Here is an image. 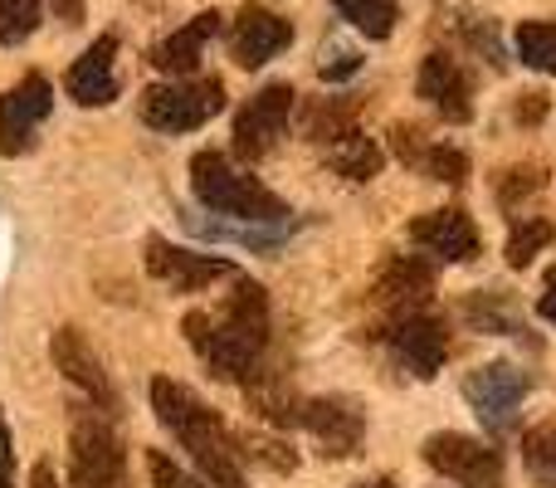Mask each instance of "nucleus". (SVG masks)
Returning <instances> with one entry per match:
<instances>
[{
  "instance_id": "nucleus-36",
  "label": "nucleus",
  "mask_w": 556,
  "mask_h": 488,
  "mask_svg": "<svg viewBox=\"0 0 556 488\" xmlns=\"http://www.w3.org/2000/svg\"><path fill=\"white\" fill-rule=\"evenodd\" d=\"M542 113H547V98H542V93H528V103L518 108V117H522V123H538Z\"/></svg>"
},
{
  "instance_id": "nucleus-7",
  "label": "nucleus",
  "mask_w": 556,
  "mask_h": 488,
  "mask_svg": "<svg viewBox=\"0 0 556 488\" xmlns=\"http://www.w3.org/2000/svg\"><path fill=\"white\" fill-rule=\"evenodd\" d=\"M293 103L298 98H293V88L288 84L260 88V93L240 108V117H235V152H240L244 162L269 157L278 147V137L288 133V123H293Z\"/></svg>"
},
{
  "instance_id": "nucleus-24",
  "label": "nucleus",
  "mask_w": 556,
  "mask_h": 488,
  "mask_svg": "<svg viewBox=\"0 0 556 488\" xmlns=\"http://www.w3.org/2000/svg\"><path fill=\"white\" fill-rule=\"evenodd\" d=\"M522 464H528L538 488H556V425L528 430V440H522Z\"/></svg>"
},
{
  "instance_id": "nucleus-1",
  "label": "nucleus",
  "mask_w": 556,
  "mask_h": 488,
  "mask_svg": "<svg viewBox=\"0 0 556 488\" xmlns=\"http://www.w3.org/2000/svg\"><path fill=\"white\" fill-rule=\"evenodd\" d=\"M181 333L215 381L240 386L260 372L264 342H269V293L250 278H235V293L225 298L220 313L195 308L181 317Z\"/></svg>"
},
{
  "instance_id": "nucleus-5",
  "label": "nucleus",
  "mask_w": 556,
  "mask_h": 488,
  "mask_svg": "<svg viewBox=\"0 0 556 488\" xmlns=\"http://www.w3.org/2000/svg\"><path fill=\"white\" fill-rule=\"evenodd\" d=\"M68 479L74 488H127V454L103 415H78L68 435Z\"/></svg>"
},
{
  "instance_id": "nucleus-9",
  "label": "nucleus",
  "mask_w": 556,
  "mask_h": 488,
  "mask_svg": "<svg viewBox=\"0 0 556 488\" xmlns=\"http://www.w3.org/2000/svg\"><path fill=\"white\" fill-rule=\"evenodd\" d=\"M386 347H391L395 362H401L410 376H420V381H434V376L444 372V362H450V333H444V323L430 313L391 317Z\"/></svg>"
},
{
  "instance_id": "nucleus-28",
  "label": "nucleus",
  "mask_w": 556,
  "mask_h": 488,
  "mask_svg": "<svg viewBox=\"0 0 556 488\" xmlns=\"http://www.w3.org/2000/svg\"><path fill=\"white\" fill-rule=\"evenodd\" d=\"M147 470H152V488H211V484H201V479H191V474L181 470V464H172L162 450H152L147 454Z\"/></svg>"
},
{
  "instance_id": "nucleus-22",
  "label": "nucleus",
  "mask_w": 556,
  "mask_h": 488,
  "mask_svg": "<svg viewBox=\"0 0 556 488\" xmlns=\"http://www.w3.org/2000/svg\"><path fill=\"white\" fill-rule=\"evenodd\" d=\"M332 5L342 10L346 25H356L366 39H386L395 29V15H401L395 0H332Z\"/></svg>"
},
{
  "instance_id": "nucleus-20",
  "label": "nucleus",
  "mask_w": 556,
  "mask_h": 488,
  "mask_svg": "<svg viewBox=\"0 0 556 488\" xmlns=\"http://www.w3.org/2000/svg\"><path fill=\"white\" fill-rule=\"evenodd\" d=\"M381 162H386L381 147L362 133H342V137H332V147H327V172L346 176V182H371V176L381 172Z\"/></svg>"
},
{
  "instance_id": "nucleus-38",
  "label": "nucleus",
  "mask_w": 556,
  "mask_h": 488,
  "mask_svg": "<svg viewBox=\"0 0 556 488\" xmlns=\"http://www.w3.org/2000/svg\"><path fill=\"white\" fill-rule=\"evenodd\" d=\"M362 488H395L391 479H371V484H362Z\"/></svg>"
},
{
  "instance_id": "nucleus-8",
  "label": "nucleus",
  "mask_w": 556,
  "mask_h": 488,
  "mask_svg": "<svg viewBox=\"0 0 556 488\" xmlns=\"http://www.w3.org/2000/svg\"><path fill=\"white\" fill-rule=\"evenodd\" d=\"M293 425H303L307 435H317L332 460H352V454H362L366 415L352 396H313V401H298Z\"/></svg>"
},
{
  "instance_id": "nucleus-27",
  "label": "nucleus",
  "mask_w": 556,
  "mask_h": 488,
  "mask_svg": "<svg viewBox=\"0 0 556 488\" xmlns=\"http://www.w3.org/2000/svg\"><path fill=\"white\" fill-rule=\"evenodd\" d=\"M39 29V0H0V45H25Z\"/></svg>"
},
{
  "instance_id": "nucleus-25",
  "label": "nucleus",
  "mask_w": 556,
  "mask_h": 488,
  "mask_svg": "<svg viewBox=\"0 0 556 488\" xmlns=\"http://www.w3.org/2000/svg\"><path fill=\"white\" fill-rule=\"evenodd\" d=\"M552 235H556V225L552 221H518L513 225V235H508V264L513 268H528L532 264V254H542V249L552 245Z\"/></svg>"
},
{
  "instance_id": "nucleus-10",
  "label": "nucleus",
  "mask_w": 556,
  "mask_h": 488,
  "mask_svg": "<svg viewBox=\"0 0 556 488\" xmlns=\"http://www.w3.org/2000/svg\"><path fill=\"white\" fill-rule=\"evenodd\" d=\"M142 259H147V274L162 278L172 293H201L205 284H220V278L235 274L230 259H215V254H195V249H181L162 235H147L142 245Z\"/></svg>"
},
{
  "instance_id": "nucleus-15",
  "label": "nucleus",
  "mask_w": 556,
  "mask_h": 488,
  "mask_svg": "<svg viewBox=\"0 0 556 488\" xmlns=\"http://www.w3.org/2000/svg\"><path fill=\"white\" fill-rule=\"evenodd\" d=\"M64 88L78 108H103L117 98V35H103L74 59V68L64 74Z\"/></svg>"
},
{
  "instance_id": "nucleus-2",
  "label": "nucleus",
  "mask_w": 556,
  "mask_h": 488,
  "mask_svg": "<svg viewBox=\"0 0 556 488\" xmlns=\"http://www.w3.org/2000/svg\"><path fill=\"white\" fill-rule=\"evenodd\" d=\"M152 411H156V421L186 445V454H191L195 470L205 474V484L211 488H244L240 450H235L230 430H225L220 415H215L191 386L172 381V376H156L152 381Z\"/></svg>"
},
{
  "instance_id": "nucleus-19",
  "label": "nucleus",
  "mask_w": 556,
  "mask_h": 488,
  "mask_svg": "<svg viewBox=\"0 0 556 488\" xmlns=\"http://www.w3.org/2000/svg\"><path fill=\"white\" fill-rule=\"evenodd\" d=\"M215 35H220V15H215V10H205V15H195L191 25H181L176 35H166L162 45H152V64L162 68V74L191 78L195 64H201V49L211 45Z\"/></svg>"
},
{
  "instance_id": "nucleus-26",
  "label": "nucleus",
  "mask_w": 556,
  "mask_h": 488,
  "mask_svg": "<svg viewBox=\"0 0 556 488\" xmlns=\"http://www.w3.org/2000/svg\"><path fill=\"white\" fill-rule=\"evenodd\" d=\"M420 172L434 176V182H444V186H464L469 182V157H464L459 147H450V142H430Z\"/></svg>"
},
{
  "instance_id": "nucleus-13",
  "label": "nucleus",
  "mask_w": 556,
  "mask_h": 488,
  "mask_svg": "<svg viewBox=\"0 0 556 488\" xmlns=\"http://www.w3.org/2000/svg\"><path fill=\"white\" fill-rule=\"evenodd\" d=\"M288 45H293V25L264 5H244L240 20H235V29H230V54L240 68L269 64V59H278Z\"/></svg>"
},
{
  "instance_id": "nucleus-14",
  "label": "nucleus",
  "mask_w": 556,
  "mask_h": 488,
  "mask_svg": "<svg viewBox=\"0 0 556 488\" xmlns=\"http://www.w3.org/2000/svg\"><path fill=\"white\" fill-rule=\"evenodd\" d=\"M410 240L425 249V254L444 259V264H469L479 259V225L469 221L464 211H430V215H415L410 221Z\"/></svg>"
},
{
  "instance_id": "nucleus-17",
  "label": "nucleus",
  "mask_w": 556,
  "mask_h": 488,
  "mask_svg": "<svg viewBox=\"0 0 556 488\" xmlns=\"http://www.w3.org/2000/svg\"><path fill=\"white\" fill-rule=\"evenodd\" d=\"M420 98H430V108L444 123H469L473 117V78L454 54H430L420 64Z\"/></svg>"
},
{
  "instance_id": "nucleus-31",
  "label": "nucleus",
  "mask_w": 556,
  "mask_h": 488,
  "mask_svg": "<svg viewBox=\"0 0 556 488\" xmlns=\"http://www.w3.org/2000/svg\"><path fill=\"white\" fill-rule=\"evenodd\" d=\"M391 142H395V152H401V162L405 166H420L425 162V152H430V142H425V133L420 127H391Z\"/></svg>"
},
{
  "instance_id": "nucleus-18",
  "label": "nucleus",
  "mask_w": 556,
  "mask_h": 488,
  "mask_svg": "<svg viewBox=\"0 0 556 488\" xmlns=\"http://www.w3.org/2000/svg\"><path fill=\"white\" fill-rule=\"evenodd\" d=\"M376 293H381V303L391 308L395 317L405 313H425V303H430L434 293V268L425 264V259H391V264L381 268V278H376Z\"/></svg>"
},
{
  "instance_id": "nucleus-4",
  "label": "nucleus",
  "mask_w": 556,
  "mask_h": 488,
  "mask_svg": "<svg viewBox=\"0 0 556 488\" xmlns=\"http://www.w3.org/2000/svg\"><path fill=\"white\" fill-rule=\"evenodd\" d=\"M225 108L220 78H172L142 93V123L156 133H195Z\"/></svg>"
},
{
  "instance_id": "nucleus-12",
  "label": "nucleus",
  "mask_w": 556,
  "mask_h": 488,
  "mask_svg": "<svg viewBox=\"0 0 556 488\" xmlns=\"http://www.w3.org/2000/svg\"><path fill=\"white\" fill-rule=\"evenodd\" d=\"M54 108V88H49L45 74H25L5 98H0V152L20 157L35 147L39 123L49 117Z\"/></svg>"
},
{
  "instance_id": "nucleus-33",
  "label": "nucleus",
  "mask_w": 556,
  "mask_h": 488,
  "mask_svg": "<svg viewBox=\"0 0 556 488\" xmlns=\"http://www.w3.org/2000/svg\"><path fill=\"white\" fill-rule=\"evenodd\" d=\"M0 488H15V445H10L5 411H0Z\"/></svg>"
},
{
  "instance_id": "nucleus-11",
  "label": "nucleus",
  "mask_w": 556,
  "mask_h": 488,
  "mask_svg": "<svg viewBox=\"0 0 556 488\" xmlns=\"http://www.w3.org/2000/svg\"><path fill=\"white\" fill-rule=\"evenodd\" d=\"M464 396H469V405L479 411V421L489 425L493 435H503L518 425V405H522V396H528V372H518L513 362H489L464 381Z\"/></svg>"
},
{
  "instance_id": "nucleus-21",
  "label": "nucleus",
  "mask_w": 556,
  "mask_h": 488,
  "mask_svg": "<svg viewBox=\"0 0 556 488\" xmlns=\"http://www.w3.org/2000/svg\"><path fill=\"white\" fill-rule=\"evenodd\" d=\"M518 59L538 74H556V20H522L518 25Z\"/></svg>"
},
{
  "instance_id": "nucleus-16",
  "label": "nucleus",
  "mask_w": 556,
  "mask_h": 488,
  "mask_svg": "<svg viewBox=\"0 0 556 488\" xmlns=\"http://www.w3.org/2000/svg\"><path fill=\"white\" fill-rule=\"evenodd\" d=\"M49 356H54V366L64 372V381H74L78 391L88 396V401H98V405H117L113 381H108L103 362H98V352L88 347V337L78 333V327H59V333L49 337Z\"/></svg>"
},
{
  "instance_id": "nucleus-6",
  "label": "nucleus",
  "mask_w": 556,
  "mask_h": 488,
  "mask_svg": "<svg viewBox=\"0 0 556 488\" xmlns=\"http://www.w3.org/2000/svg\"><path fill=\"white\" fill-rule=\"evenodd\" d=\"M425 464L459 488H503V454L489 440L440 430L425 440Z\"/></svg>"
},
{
  "instance_id": "nucleus-37",
  "label": "nucleus",
  "mask_w": 556,
  "mask_h": 488,
  "mask_svg": "<svg viewBox=\"0 0 556 488\" xmlns=\"http://www.w3.org/2000/svg\"><path fill=\"white\" fill-rule=\"evenodd\" d=\"M29 488H59L54 470H49V464H35V474H29Z\"/></svg>"
},
{
  "instance_id": "nucleus-32",
  "label": "nucleus",
  "mask_w": 556,
  "mask_h": 488,
  "mask_svg": "<svg viewBox=\"0 0 556 488\" xmlns=\"http://www.w3.org/2000/svg\"><path fill=\"white\" fill-rule=\"evenodd\" d=\"M356 68H362V54H352V49H327L323 78H352Z\"/></svg>"
},
{
  "instance_id": "nucleus-3",
  "label": "nucleus",
  "mask_w": 556,
  "mask_h": 488,
  "mask_svg": "<svg viewBox=\"0 0 556 488\" xmlns=\"http://www.w3.org/2000/svg\"><path fill=\"white\" fill-rule=\"evenodd\" d=\"M191 191L205 211L230 215V221L288 225V205L278 201L269 186H260L254 176H244L240 166L220 152H195L191 157Z\"/></svg>"
},
{
  "instance_id": "nucleus-29",
  "label": "nucleus",
  "mask_w": 556,
  "mask_h": 488,
  "mask_svg": "<svg viewBox=\"0 0 556 488\" xmlns=\"http://www.w3.org/2000/svg\"><path fill=\"white\" fill-rule=\"evenodd\" d=\"M547 186V176H542V166H513L508 182H498V201L503 205H518V196L528 191H542Z\"/></svg>"
},
{
  "instance_id": "nucleus-23",
  "label": "nucleus",
  "mask_w": 556,
  "mask_h": 488,
  "mask_svg": "<svg viewBox=\"0 0 556 488\" xmlns=\"http://www.w3.org/2000/svg\"><path fill=\"white\" fill-rule=\"evenodd\" d=\"M464 317H469L479 333H518V308H513L508 293H473L464 303Z\"/></svg>"
},
{
  "instance_id": "nucleus-35",
  "label": "nucleus",
  "mask_w": 556,
  "mask_h": 488,
  "mask_svg": "<svg viewBox=\"0 0 556 488\" xmlns=\"http://www.w3.org/2000/svg\"><path fill=\"white\" fill-rule=\"evenodd\" d=\"M49 5L59 10V20H64V25H78V20H84V0H49Z\"/></svg>"
},
{
  "instance_id": "nucleus-30",
  "label": "nucleus",
  "mask_w": 556,
  "mask_h": 488,
  "mask_svg": "<svg viewBox=\"0 0 556 488\" xmlns=\"http://www.w3.org/2000/svg\"><path fill=\"white\" fill-rule=\"evenodd\" d=\"M464 35L479 45V54L489 59V64H503V45H498V29L489 25V20H479V15H464Z\"/></svg>"
},
{
  "instance_id": "nucleus-34",
  "label": "nucleus",
  "mask_w": 556,
  "mask_h": 488,
  "mask_svg": "<svg viewBox=\"0 0 556 488\" xmlns=\"http://www.w3.org/2000/svg\"><path fill=\"white\" fill-rule=\"evenodd\" d=\"M538 313L547 317V323L556 327V264L547 268V284H542V298H538Z\"/></svg>"
}]
</instances>
